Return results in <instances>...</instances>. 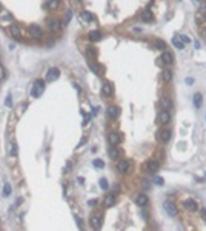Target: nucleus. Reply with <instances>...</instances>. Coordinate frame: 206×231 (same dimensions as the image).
<instances>
[{"label":"nucleus","instance_id":"5","mask_svg":"<svg viewBox=\"0 0 206 231\" xmlns=\"http://www.w3.org/2000/svg\"><path fill=\"white\" fill-rule=\"evenodd\" d=\"M117 170H118V173L126 174L128 171L131 170V162H129V160H120V162L117 163Z\"/></svg>","mask_w":206,"mask_h":231},{"label":"nucleus","instance_id":"34","mask_svg":"<svg viewBox=\"0 0 206 231\" xmlns=\"http://www.w3.org/2000/svg\"><path fill=\"white\" fill-rule=\"evenodd\" d=\"M11 194V186L9 185H5L3 186V196H9Z\"/></svg>","mask_w":206,"mask_h":231},{"label":"nucleus","instance_id":"26","mask_svg":"<svg viewBox=\"0 0 206 231\" xmlns=\"http://www.w3.org/2000/svg\"><path fill=\"white\" fill-rule=\"evenodd\" d=\"M142 20H143V22H151V20H152V13H151L149 9L143 11L142 13Z\"/></svg>","mask_w":206,"mask_h":231},{"label":"nucleus","instance_id":"31","mask_svg":"<svg viewBox=\"0 0 206 231\" xmlns=\"http://www.w3.org/2000/svg\"><path fill=\"white\" fill-rule=\"evenodd\" d=\"M17 153H19V147H17L15 143H14V145H11V148H9V154H11V156H17Z\"/></svg>","mask_w":206,"mask_h":231},{"label":"nucleus","instance_id":"22","mask_svg":"<svg viewBox=\"0 0 206 231\" xmlns=\"http://www.w3.org/2000/svg\"><path fill=\"white\" fill-rule=\"evenodd\" d=\"M161 105H163V110H168V111L172 110V102H171L169 97H163V99H161Z\"/></svg>","mask_w":206,"mask_h":231},{"label":"nucleus","instance_id":"25","mask_svg":"<svg viewBox=\"0 0 206 231\" xmlns=\"http://www.w3.org/2000/svg\"><path fill=\"white\" fill-rule=\"evenodd\" d=\"M202 94L200 93H196L194 94V106H196V108H200V106H202Z\"/></svg>","mask_w":206,"mask_h":231},{"label":"nucleus","instance_id":"35","mask_svg":"<svg viewBox=\"0 0 206 231\" xmlns=\"http://www.w3.org/2000/svg\"><path fill=\"white\" fill-rule=\"evenodd\" d=\"M154 182H155L157 185H163V184H165V180L161 179V177H159V176H155V177H154Z\"/></svg>","mask_w":206,"mask_h":231},{"label":"nucleus","instance_id":"46","mask_svg":"<svg viewBox=\"0 0 206 231\" xmlns=\"http://www.w3.org/2000/svg\"><path fill=\"white\" fill-rule=\"evenodd\" d=\"M205 36H206V31H205Z\"/></svg>","mask_w":206,"mask_h":231},{"label":"nucleus","instance_id":"43","mask_svg":"<svg viewBox=\"0 0 206 231\" xmlns=\"http://www.w3.org/2000/svg\"><path fill=\"white\" fill-rule=\"evenodd\" d=\"M85 142H86V139H82V140H80V143H79V147H77V148H80V147H82V145H83Z\"/></svg>","mask_w":206,"mask_h":231},{"label":"nucleus","instance_id":"32","mask_svg":"<svg viewBox=\"0 0 206 231\" xmlns=\"http://www.w3.org/2000/svg\"><path fill=\"white\" fill-rule=\"evenodd\" d=\"M93 165L95 166V168H103V166H105V163H103V160H100V159H95L94 162H93Z\"/></svg>","mask_w":206,"mask_h":231},{"label":"nucleus","instance_id":"9","mask_svg":"<svg viewBox=\"0 0 206 231\" xmlns=\"http://www.w3.org/2000/svg\"><path fill=\"white\" fill-rule=\"evenodd\" d=\"M161 62L166 63V65H172V63H174V56H172L169 51H163V54H161Z\"/></svg>","mask_w":206,"mask_h":231},{"label":"nucleus","instance_id":"41","mask_svg":"<svg viewBox=\"0 0 206 231\" xmlns=\"http://www.w3.org/2000/svg\"><path fill=\"white\" fill-rule=\"evenodd\" d=\"M143 188H145V190H148V188H149V182H143Z\"/></svg>","mask_w":206,"mask_h":231},{"label":"nucleus","instance_id":"45","mask_svg":"<svg viewBox=\"0 0 206 231\" xmlns=\"http://www.w3.org/2000/svg\"><path fill=\"white\" fill-rule=\"evenodd\" d=\"M0 13H2V5H0Z\"/></svg>","mask_w":206,"mask_h":231},{"label":"nucleus","instance_id":"16","mask_svg":"<svg viewBox=\"0 0 206 231\" xmlns=\"http://www.w3.org/2000/svg\"><path fill=\"white\" fill-rule=\"evenodd\" d=\"M108 140H109L111 147H112V145H118V143H120V134H117V133H111L109 136H108Z\"/></svg>","mask_w":206,"mask_h":231},{"label":"nucleus","instance_id":"39","mask_svg":"<svg viewBox=\"0 0 206 231\" xmlns=\"http://www.w3.org/2000/svg\"><path fill=\"white\" fill-rule=\"evenodd\" d=\"M200 214H202V217H205V219H206V209H205V208L200 209Z\"/></svg>","mask_w":206,"mask_h":231},{"label":"nucleus","instance_id":"17","mask_svg":"<svg viewBox=\"0 0 206 231\" xmlns=\"http://www.w3.org/2000/svg\"><path fill=\"white\" fill-rule=\"evenodd\" d=\"M152 48L154 50H159V51H165L166 50V43L163 40H154L152 42Z\"/></svg>","mask_w":206,"mask_h":231},{"label":"nucleus","instance_id":"37","mask_svg":"<svg viewBox=\"0 0 206 231\" xmlns=\"http://www.w3.org/2000/svg\"><path fill=\"white\" fill-rule=\"evenodd\" d=\"M178 39H180L183 43H189V42H191V40H189V37H186V36H178Z\"/></svg>","mask_w":206,"mask_h":231},{"label":"nucleus","instance_id":"14","mask_svg":"<svg viewBox=\"0 0 206 231\" xmlns=\"http://www.w3.org/2000/svg\"><path fill=\"white\" fill-rule=\"evenodd\" d=\"M135 203H137L138 207H146L148 205V196L146 194H138L135 197Z\"/></svg>","mask_w":206,"mask_h":231},{"label":"nucleus","instance_id":"12","mask_svg":"<svg viewBox=\"0 0 206 231\" xmlns=\"http://www.w3.org/2000/svg\"><path fill=\"white\" fill-rule=\"evenodd\" d=\"M159 120H160V123H168V122H169L171 120L169 111H168V110H161L160 114H159Z\"/></svg>","mask_w":206,"mask_h":231},{"label":"nucleus","instance_id":"27","mask_svg":"<svg viewBox=\"0 0 206 231\" xmlns=\"http://www.w3.org/2000/svg\"><path fill=\"white\" fill-rule=\"evenodd\" d=\"M86 56H88L89 59H94L97 57V51H95V48H93V46H89V48H86Z\"/></svg>","mask_w":206,"mask_h":231},{"label":"nucleus","instance_id":"30","mask_svg":"<svg viewBox=\"0 0 206 231\" xmlns=\"http://www.w3.org/2000/svg\"><path fill=\"white\" fill-rule=\"evenodd\" d=\"M82 19L86 20V22H91V20H94V15L91 13H88V11H83L82 13Z\"/></svg>","mask_w":206,"mask_h":231},{"label":"nucleus","instance_id":"21","mask_svg":"<svg viewBox=\"0 0 206 231\" xmlns=\"http://www.w3.org/2000/svg\"><path fill=\"white\" fill-rule=\"evenodd\" d=\"M58 0H48L46 2V9H49V11H54V9L58 8Z\"/></svg>","mask_w":206,"mask_h":231},{"label":"nucleus","instance_id":"38","mask_svg":"<svg viewBox=\"0 0 206 231\" xmlns=\"http://www.w3.org/2000/svg\"><path fill=\"white\" fill-rule=\"evenodd\" d=\"M185 82H186L188 85H192V83H194V79H191V77H188V79L185 80Z\"/></svg>","mask_w":206,"mask_h":231},{"label":"nucleus","instance_id":"2","mask_svg":"<svg viewBox=\"0 0 206 231\" xmlns=\"http://www.w3.org/2000/svg\"><path fill=\"white\" fill-rule=\"evenodd\" d=\"M171 134H172V131L169 130V128H161V130H160L159 133H157V139H159L160 142L166 143V142H169Z\"/></svg>","mask_w":206,"mask_h":231},{"label":"nucleus","instance_id":"36","mask_svg":"<svg viewBox=\"0 0 206 231\" xmlns=\"http://www.w3.org/2000/svg\"><path fill=\"white\" fill-rule=\"evenodd\" d=\"M2 20H9V22H11V20H13V15L8 14V13H5V14L2 15Z\"/></svg>","mask_w":206,"mask_h":231},{"label":"nucleus","instance_id":"11","mask_svg":"<svg viewBox=\"0 0 206 231\" xmlns=\"http://www.w3.org/2000/svg\"><path fill=\"white\" fill-rule=\"evenodd\" d=\"M160 168V163L157 162V160H149L148 163H146V170L149 171V173H155V171H159Z\"/></svg>","mask_w":206,"mask_h":231},{"label":"nucleus","instance_id":"3","mask_svg":"<svg viewBox=\"0 0 206 231\" xmlns=\"http://www.w3.org/2000/svg\"><path fill=\"white\" fill-rule=\"evenodd\" d=\"M163 207H165V211L169 214L171 217H175V216H177V207L174 205V202L166 200V202L163 203Z\"/></svg>","mask_w":206,"mask_h":231},{"label":"nucleus","instance_id":"15","mask_svg":"<svg viewBox=\"0 0 206 231\" xmlns=\"http://www.w3.org/2000/svg\"><path fill=\"white\" fill-rule=\"evenodd\" d=\"M102 94L103 96H111L112 94V87L109 82H103L102 83Z\"/></svg>","mask_w":206,"mask_h":231},{"label":"nucleus","instance_id":"10","mask_svg":"<svg viewBox=\"0 0 206 231\" xmlns=\"http://www.w3.org/2000/svg\"><path fill=\"white\" fill-rule=\"evenodd\" d=\"M118 114H120V110H118L116 105H111L109 108H108V117H109V119H117Z\"/></svg>","mask_w":206,"mask_h":231},{"label":"nucleus","instance_id":"18","mask_svg":"<svg viewBox=\"0 0 206 231\" xmlns=\"http://www.w3.org/2000/svg\"><path fill=\"white\" fill-rule=\"evenodd\" d=\"M88 39L89 40H93V42H97V40H100L102 39V33L100 31H89V34H88Z\"/></svg>","mask_w":206,"mask_h":231},{"label":"nucleus","instance_id":"23","mask_svg":"<svg viewBox=\"0 0 206 231\" xmlns=\"http://www.w3.org/2000/svg\"><path fill=\"white\" fill-rule=\"evenodd\" d=\"M9 33H11V36H13V37H19L20 36V28L15 23H13V25L9 26Z\"/></svg>","mask_w":206,"mask_h":231},{"label":"nucleus","instance_id":"33","mask_svg":"<svg viewBox=\"0 0 206 231\" xmlns=\"http://www.w3.org/2000/svg\"><path fill=\"white\" fill-rule=\"evenodd\" d=\"M100 188L102 190H108V180L106 179H100Z\"/></svg>","mask_w":206,"mask_h":231},{"label":"nucleus","instance_id":"28","mask_svg":"<svg viewBox=\"0 0 206 231\" xmlns=\"http://www.w3.org/2000/svg\"><path fill=\"white\" fill-rule=\"evenodd\" d=\"M172 45H174L177 50H183V46H185V43H183V42L178 39V36L177 37H174V39H172Z\"/></svg>","mask_w":206,"mask_h":231},{"label":"nucleus","instance_id":"42","mask_svg":"<svg viewBox=\"0 0 206 231\" xmlns=\"http://www.w3.org/2000/svg\"><path fill=\"white\" fill-rule=\"evenodd\" d=\"M6 105L11 106V96H8V97H6Z\"/></svg>","mask_w":206,"mask_h":231},{"label":"nucleus","instance_id":"1","mask_svg":"<svg viewBox=\"0 0 206 231\" xmlns=\"http://www.w3.org/2000/svg\"><path fill=\"white\" fill-rule=\"evenodd\" d=\"M43 91H45V80L37 79L34 82V88H32V91H31V96L32 97H40Z\"/></svg>","mask_w":206,"mask_h":231},{"label":"nucleus","instance_id":"44","mask_svg":"<svg viewBox=\"0 0 206 231\" xmlns=\"http://www.w3.org/2000/svg\"><path fill=\"white\" fill-rule=\"evenodd\" d=\"M118 191H120V186H118V185H117L116 188H114V193H118Z\"/></svg>","mask_w":206,"mask_h":231},{"label":"nucleus","instance_id":"24","mask_svg":"<svg viewBox=\"0 0 206 231\" xmlns=\"http://www.w3.org/2000/svg\"><path fill=\"white\" fill-rule=\"evenodd\" d=\"M161 79H163L166 83L171 82V79H172V71H171V69H165V71L161 73Z\"/></svg>","mask_w":206,"mask_h":231},{"label":"nucleus","instance_id":"4","mask_svg":"<svg viewBox=\"0 0 206 231\" xmlns=\"http://www.w3.org/2000/svg\"><path fill=\"white\" fill-rule=\"evenodd\" d=\"M60 77V69L58 68H49L48 69V74H46V80L48 82H54Z\"/></svg>","mask_w":206,"mask_h":231},{"label":"nucleus","instance_id":"20","mask_svg":"<svg viewBox=\"0 0 206 231\" xmlns=\"http://www.w3.org/2000/svg\"><path fill=\"white\" fill-rule=\"evenodd\" d=\"M114 203H116V196H114V194H108L105 197V207L109 208V207L114 205Z\"/></svg>","mask_w":206,"mask_h":231},{"label":"nucleus","instance_id":"29","mask_svg":"<svg viewBox=\"0 0 206 231\" xmlns=\"http://www.w3.org/2000/svg\"><path fill=\"white\" fill-rule=\"evenodd\" d=\"M88 65H89V68L93 69V71H94L95 74H100V73H102V66H99L95 62H89Z\"/></svg>","mask_w":206,"mask_h":231},{"label":"nucleus","instance_id":"7","mask_svg":"<svg viewBox=\"0 0 206 231\" xmlns=\"http://www.w3.org/2000/svg\"><path fill=\"white\" fill-rule=\"evenodd\" d=\"M91 227L94 230H100L102 228V216L100 214H94L93 217H91Z\"/></svg>","mask_w":206,"mask_h":231},{"label":"nucleus","instance_id":"13","mask_svg":"<svg viewBox=\"0 0 206 231\" xmlns=\"http://www.w3.org/2000/svg\"><path fill=\"white\" fill-rule=\"evenodd\" d=\"M60 28H62L60 20H57V19H51V20H49V29H51V31L57 33V31H60Z\"/></svg>","mask_w":206,"mask_h":231},{"label":"nucleus","instance_id":"19","mask_svg":"<svg viewBox=\"0 0 206 231\" xmlns=\"http://www.w3.org/2000/svg\"><path fill=\"white\" fill-rule=\"evenodd\" d=\"M109 157L112 160H116V159L120 157V149L116 148V145H112V148H109Z\"/></svg>","mask_w":206,"mask_h":231},{"label":"nucleus","instance_id":"8","mask_svg":"<svg viewBox=\"0 0 206 231\" xmlns=\"http://www.w3.org/2000/svg\"><path fill=\"white\" fill-rule=\"evenodd\" d=\"M29 34L32 37H35V39H39V37H42L43 31H42V28L39 25H32V26H29Z\"/></svg>","mask_w":206,"mask_h":231},{"label":"nucleus","instance_id":"6","mask_svg":"<svg viewBox=\"0 0 206 231\" xmlns=\"http://www.w3.org/2000/svg\"><path fill=\"white\" fill-rule=\"evenodd\" d=\"M183 207H185L188 211H192V213L198 209V205H197V202L194 200V199H186V200L183 202Z\"/></svg>","mask_w":206,"mask_h":231},{"label":"nucleus","instance_id":"40","mask_svg":"<svg viewBox=\"0 0 206 231\" xmlns=\"http://www.w3.org/2000/svg\"><path fill=\"white\" fill-rule=\"evenodd\" d=\"M3 77H5V71H3L2 65H0V79H3Z\"/></svg>","mask_w":206,"mask_h":231}]
</instances>
